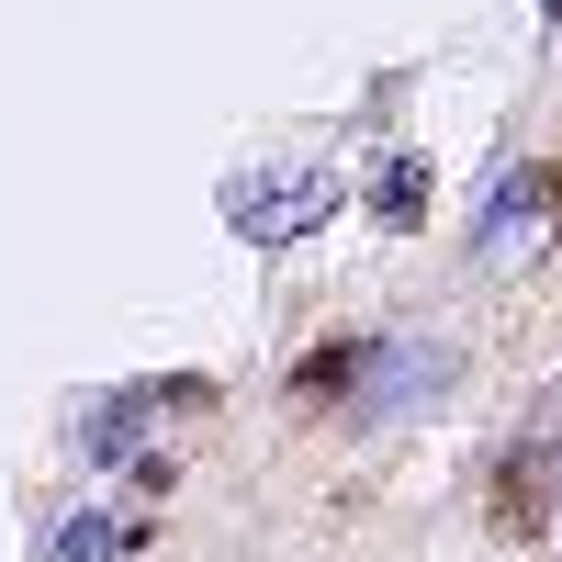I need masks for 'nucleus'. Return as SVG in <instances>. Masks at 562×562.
Listing matches in <instances>:
<instances>
[{
    "label": "nucleus",
    "mask_w": 562,
    "mask_h": 562,
    "mask_svg": "<svg viewBox=\"0 0 562 562\" xmlns=\"http://www.w3.org/2000/svg\"><path fill=\"white\" fill-rule=\"evenodd\" d=\"M450 371H461V360H450L439 338H371V371H360L349 416H360V428H383V416H416V405H439Z\"/></svg>",
    "instance_id": "nucleus-1"
},
{
    "label": "nucleus",
    "mask_w": 562,
    "mask_h": 562,
    "mask_svg": "<svg viewBox=\"0 0 562 562\" xmlns=\"http://www.w3.org/2000/svg\"><path fill=\"white\" fill-rule=\"evenodd\" d=\"M338 203V180L326 169H259V180H237L225 192V214H237V237H259V248H281V237H304V225Z\"/></svg>",
    "instance_id": "nucleus-2"
},
{
    "label": "nucleus",
    "mask_w": 562,
    "mask_h": 562,
    "mask_svg": "<svg viewBox=\"0 0 562 562\" xmlns=\"http://www.w3.org/2000/svg\"><path fill=\"white\" fill-rule=\"evenodd\" d=\"M540 203H562V169H495V192H484V214H473V248L495 259V248H518V237H540Z\"/></svg>",
    "instance_id": "nucleus-3"
},
{
    "label": "nucleus",
    "mask_w": 562,
    "mask_h": 562,
    "mask_svg": "<svg viewBox=\"0 0 562 562\" xmlns=\"http://www.w3.org/2000/svg\"><path fill=\"white\" fill-rule=\"evenodd\" d=\"M495 529H506V540H540V529H551V450H506V473H495Z\"/></svg>",
    "instance_id": "nucleus-4"
},
{
    "label": "nucleus",
    "mask_w": 562,
    "mask_h": 562,
    "mask_svg": "<svg viewBox=\"0 0 562 562\" xmlns=\"http://www.w3.org/2000/svg\"><path fill=\"white\" fill-rule=\"evenodd\" d=\"M158 394H169V383H135V394H113V405H90V416H79V461H124L135 439H147Z\"/></svg>",
    "instance_id": "nucleus-5"
},
{
    "label": "nucleus",
    "mask_w": 562,
    "mask_h": 562,
    "mask_svg": "<svg viewBox=\"0 0 562 562\" xmlns=\"http://www.w3.org/2000/svg\"><path fill=\"white\" fill-rule=\"evenodd\" d=\"M360 371H371V338H338V349H315V360L293 371V405H304V416L349 405V394H360Z\"/></svg>",
    "instance_id": "nucleus-6"
},
{
    "label": "nucleus",
    "mask_w": 562,
    "mask_h": 562,
    "mask_svg": "<svg viewBox=\"0 0 562 562\" xmlns=\"http://www.w3.org/2000/svg\"><path fill=\"white\" fill-rule=\"evenodd\" d=\"M135 540H147V518H102V506H79V518L45 540V562H124Z\"/></svg>",
    "instance_id": "nucleus-7"
},
{
    "label": "nucleus",
    "mask_w": 562,
    "mask_h": 562,
    "mask_svg": "<svg viewBox=\"0 0 562 562\" xmlns=\"http://www.w3.org/2000/svg\"><path fill=\"white\" fill-rule=\"evenodd\" d=\"M371 225H428V158L416 147H394L371 169Z\"/></svg>",
    "instance_id": "nucleus-8"
},
{
    "label": "nucleus",
    "mask_w": 562,
    "mask_h": 562,
    "mask_svg": "<svg viewBox=\"0 0 562 562\" xmlns=\"http://www.w3.org/2000/svg\"><path fill=\"white\" fill-rule=\"evenodd\" d=\"M551 23H562V0H551Z\"/></svg>",
    "instance_id": "nucleus-9"
}]
</instances>
